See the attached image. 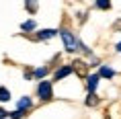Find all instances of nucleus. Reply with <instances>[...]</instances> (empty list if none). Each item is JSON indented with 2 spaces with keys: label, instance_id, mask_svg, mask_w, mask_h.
Segmentation results:
<instances>
[{
  "label": "nucleus",
  "instance_id": "obj_10",
  "mask_svg": "<svg viewBox=\"0 0 121 119\" xmlns=\"http://www.w3.org/2000/svg\"><path fill=\"white\" fill-rule=\"evenodd\" d=\"M8 115H10V117H13V119H21V117H23V115H25V113H23V111H19V109H17V111H14V113H8Z\"/></svg>",
  "mask_w": 121,
  "mask_h": 119
},
{
  "label": "nucleus",
  "instance_id": "obj_1",
  "mask_svg": "<svg viewBox=\"0 0 121 119\" xmlns=\"http://www.w3.org/2000/svg\"><path fill=\"white\" fill-rule=\"evenodd\" d=\"M37 94H39V99H41V101H49L51 97H53V90H51V82H47V80L39 82V86H37Z\"/></svg>",
  "mask_w": 121,
  "mask_h": 119
},
{
  "label": "nucleus",
  "instance_id": "obj_12",
  "mask_svg": "<svg viewBox=\"0 0 121 119\" xmlns=\"http://www.w3.org/2000/svg\"><path fill=\"white\" fill-rule=\"evenodd\" d=\"M45 72H47V70H45V68H39L37 72H35V76H45Z\"/></svg>",
  "mask_w": 121,
  "mask_h": 119
},
{
  "label": "nucleus",
  "instance_id": "obj_9",
  "mask_svg": "<svg viewBox=\"0 0 121 119\" xmlns=\"http://www.w3.org/2000/svg\"><path fill=\"white\" fill-rule=\"evenodd\" d=\"M113 74H115V72L111 68H101V76H109V78H111Z\"/></svg>",
  "mask_w": 121,
  "mask_h": 119
},
{
  "label": "nucleus",
  "instance_id": "obj_14",
  "mask_svg": "<svg viewBox=\"0 0 121 119\" xmlns=\"http://www.w3.org/2000/svg\"><path fill=\"white\" fill-rule=\"evenodd\" d=\"M117 49H119V51H121V43H119V45H117Z\"/></svg>",
  "mask_w": 121,
  "mask_h": 119
},
{
  "label": "nucleus",
  "instance_id": "obj_4",
  "mask_svg": "<svg viewBox=\"0 0 121 119\" xmlns=\"http://www.w3.org/2000/svg\"><path fill=\"white\" fill-rule=\"evenodd\" d=\"M96 84H99V74H92L88 78V90H90V93H95V90H96Z\"/></svg>",
  "mask_w": 121,
  "mask_h": 119
},
{
  "label": "nucleus",
  "instance_id": "obj_6",
  "mask_svg": "<svg viewBox=\"0 0 121 119\" xmlns=\"http://www.w3.org/2000/svg\"><path fill=\"white\" fill-rule=\"evenodd\" d=\"M57 31H53V29H43V31H39V39H49L53 37Z\"/></svg>",
  "mask_w": 121,
  "mask_h": 119
},
{
  "label": "nucleus",
  "instance_id": "obj_2",
  "mask_svg": "<svg viewBox=\"0 0 121 119\" xmlns=\"http://www.w3.org/2000/svg\"><path fill=\"white\" fill-rule=\"evenodd\" d=\"M60 35H62V39H64V45L68 51H78V41L74 39V35H72L70 31H60Z\"/></svg>",
  "mask_w": 121,
  "mask_h": 119
},
{
  "label": "nucleus",
  "instance_id": "obj_11",
  "mask_svg": "<svg viewBox=\"0 0 121 119\" xmlns=\"http://www.w3.org/2000/svg\"><path fill=\"white\" fill-rule=\"evenodd\" d=\"M96 6H99V8H111V2H105V0H101V2H96Z\"/></svg>",
  "mask_w": 121,
  "mask_h": 119
},
{
  "label": "nucleus",
  "instance_id": "obj_13",
  "mask_svg": "<svg viewBox=\"0 0 121 119\" xmlns=\"http://www.w3.org/2000/svg\"><path fill=\"white\" fill-rule=\"evenodd\" d=\"M4 117H8V113L4 111V109H0V119H4Z\"/></svg>",
  "mask_w": 121,
  "mask_h": 119
},
{
  "label": "nucleus",
  "instance_id": "obj_5",
  "mask_svg": "<svg viewBox=\"0 0 121 119\" xmlns=\"http://www.w3.org/2000/svg\"><path fill=\"white\" fill-rule=\"evenodd\" d=\"M29 107H31V99H29V97H23V101H21V103H19V107H17V109H19V111H23V113H25L27 109H29Z\"/></svg>",
  "mask_w": 121,
  "mask_h": 119
},
{
  "label": "nucleus",
  "instance_id": "obj_8",
  "mask_svg": "<svg viewBox=\"0 0 121 119\" xmlns=\"http://www.w3.org/2000/svg\"><path fill=\"white\" fill-rule=\"evenodd\" d=\"M31 29H35V23H33V21H27V23H23V31H31Z\"/></svg>",
  "mask_w": 121,
  "mask_h": 119
},
{
  "label": "nucleus",
  "instance_id": "obj_3",
  "mask_svg": "<svg viewBox=\"0 0 121 119\" xmlns=\"http://www.w3.org/2000/svg\"><path fill=\"white\" fill-rule=\"evenodd\" d=\"M72 72H74V68H72V66H64V68H60V70L56 72V80H62V78H66V76L72 74Z\"/></svg>",
  "mask_w": 121,
  "mask_h": 119
},
{
  "label": "nucleus",
  "instance_id": "obj_7",
  "mask_svg": "<svg viewBox=\"0 0 121 119\" xmlns=\"http://www.w3.org/2000/svg\"><path fill=\"white\" fill-rule=\"evenodd\" d=\"M6 101H10V93H8V88L0 86V103H6Z\"/></svg>",
  "mask_w": 121,
  "mask_h": 119
}]
</instances>
